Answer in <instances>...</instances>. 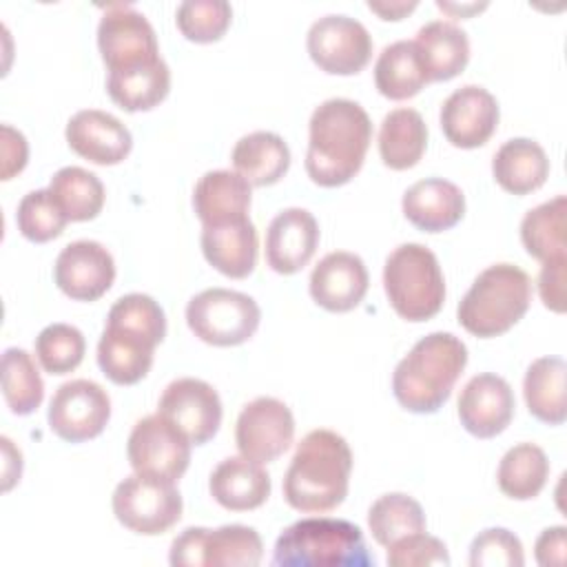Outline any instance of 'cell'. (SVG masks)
Wrapping results in <instances>:
<instances>
[{
  "label": "cell",
  "instance_id": "obj_1",
  "mask_svg": "<svg viewBox=\"0 0 567 567\" xmlns=\"http://www.w3.org/2000/svg\"><path fill=\"white\" fill-rule=\"evenodd\" d=\"M306 173L319 186H341L363 166L372 122L365 109L348 97L321 102L308 122Z\"/></svg>",
  "mask_w": 567,
  "mask_h": 567
},
{
  "label": "cell",
  "instance_id": "obj_2",
  "mask_svg": "<svg viewBox=\"0 0 567 567\" xmlns=\"http://www.w3.org/2000/svg\"><path fill=\"white\" fill-rule=\"evenodd\" d=\"M166 334L162 306L142 292L120 297L106 317L97 343V363L117 385H133L153 365L155 346Z\"/></svg>",
  "mask_w": 567,
  "mask_h": 567
},
{
  "label": "cell",
  "instance_id": "obj_3",
  "mask_svg": "<svg viewBox=\"0 0 567 567\" xmlns=\"http://www.w3.org/2000/svg\"><path fill=\"white\" fill-rule=\"evenodd\" d=\"M352 472V452L332 430L308 432L286 470L284 498L306 514H323L343 503Z\"/></svg>",
  "mask_w": 567,
  "mask_h": 567
},
{
  "label": "cell",
  "instance_id": "obj_4",
  "mask_svg": "<svg viewBox=\"0 0 567 567\" xmlns=\"http://www.w3.org/2000/svg\"><path fill=\"white\" fill-rule=\"evenodd\" d=\"M465 363L467 348L458 337L452 332H430L396 363L392 392L405 410L432 414L450 399Z\"/></svg>",
  "mask_w": 567,
  "mask_h": 567
},
{
  "label": "cell",
  "instance_id": "obj_5",
  "mask_svg": "<svg viewBox=\"0 0 567 567\" xmlns=\"http://www.w3.org/2000/svg\"><path fill=\"white\" fill-rule=\"evenodd\" d=\"M279 567H370L374 556L365 547L363 532L341 518H301L286 527L272 554Z\"/></svg>",
  "mask_w": 567,
  "mask_h": 567
},
{
  "label": "cell",
  "instance_id": "obj_6",
  "mask_svg": "<svg viewBox=\"0 0 567 567\" xmlns=\"http://www.w3.org/2000/svg\"><path fill=\"white\" fill-rule=\"evenodd\" d=\"M532 301V279L514 264L485 268L463 295L456 317L476 337H498L523 319Z\"/></svg>",
  "mask_w": 567,
  "mask_h": 567
},
{
  "label": "cell",
  "instance_id": "obj_7",
  "mask_svg": "<svg viewBox=\"0 0 567 567\" xmlns=\"http://www.w3.org/2000/svg\"><path fill=\"white\" fill-rule=\"evenodd\" d=\"M383 288L394 312L408 321L432 319L445 301L439 259L423 244H401L388 255Z\"/></svg>",
  "mask_w": 567,
  "mask_h": 567
},
{
  "label": "cell",
  "instance_id": "obj_8",
  "mask_svg": "<svg viewBox=\"0 0 567 567\" xmlns=\"http://www.w3.org/2000/svg\"><path fill=\"white\" fill-rule=\"evenodd\" d=\"M261 319V310L246 292L208 288L186 303V323L204 343L239 346L248 341Z\"/></svg>",
  "mask_w": 567,
  "mask_h": 567
},
{
  "label": "cell",
  "instance_id": "obj_9",
  "mask_svg": "<svg viewBox=\"0 0 567 567\" xmlns=\"http://www.w3.org/2000/svg\"><path fill=\"white\" fill-rule=\"evenodd\" d=\"M261 554V538L248 525L188 527L173 540L168 560L175 567H255Z\"/></svg>",
  "mask_w": 567,
  "mask_h": 567
},
{
  "label": "cell",
  "instance_id": "obj_10",
  "mask_svg": "<svg viewBox=\"0 0 567 567\" xmlns=\"http://www.w3.org/2000/svg\"><path fill=\"white\" fill-rule=\"evenodd\" d=\"M97 47L109 75L133 73L162 60L155 31L131 4H109L97 24Z\"/></svg>",
  "mask_w": 567,
  "mask_h": 567
},
{
  "label": "cell",
  "instance_id": "obj_11",
  "mask_svg": "<svg viewBox=\"0 0 567 567\" xmlns=\"http://www.w3.org/2000/svg\"><path fill=\"white\" fill-rule=\"evenodd\" d=\"M113 514L126 529L157 536L182 518V494L171 481L135 472L117 483Z\"/></svg>",
  "mask_w": 567,
  "mask_h": 567
},
{
  "label": "cell",
  "instance_id": "obj_12",
  "mask_svg": "<svg viewBox=\"0 0 567 567\" xmlns=\"http://www.w3.org/2000/svg\"><path fill=\"white\" fill-rule=\"evenodd\" d=\"M126 454L137 474L175 483L190 463V441L162 414H148L133 425Z\"/></svg>",
  "mask_w": 567,
  "mask_h": 567
},
{
  "label": "cell",
  "instance_id": "obj_13",
  "mask_svg": "<svg viewBox=\"0 0 567 567\" xmlns=\"http://www.w3.org/2000/svg\"><path fill=\"white\" fill-rule=\"evenodd\" d=\"M306 47L312 62L332 75H354L372 55L368 29L343 13H328L315 20L308 29Z\"/></svg>",
  "mask_w": 567,
  "mask_h": 567
},
{
  "label": "cell",
  "instance_id": "obj_14",
  "mask_svg": "<svg viewBox=\"0 0 567 567\" xmlns=\"http://www.w3.org/2000/svg\"><path fill=\"white\" fill-rule=\"evenodd\" d=\"M109 416L111 399L106 390L91 379L62 383L49 403V425L69 443L95 439L106 427Z\"/></svg>",
  "mask_w": 567,
  "mask_h": 567
},
{
  "label": "cell",
  "instance_id": "obj_15",
  "mask_svg": "<svg viewBox=\"0 0 567 567\" xmlns=\"http://www.w3.org/2000/svg\"><path fill=\"white\" fill-rule=\"evenodd\" d=\"M295 419L290 408L275 396H257L246 403L237 416L235 441L241 456L270 463L292 443Z\"/></svg>",
  "mask_w": 567,
  "mask_h": 567
},
{
  "label": "cell",
  "instance_id": "obj_16",
  "mask_svg": "<svg viewBox=\"0 0 567 567\" xmlns=\"http://www.w3.org/2000/svg\"><path fill=\"white\" fill-rule=\"evenodd\" d=\"M157 414L168 419L195 445L210 441L221 423V401L217 390L193 377L171 381L157 403Z\"/></svg>",
  "mask_w": 567,
  "mask_h": 567
},
{
  "label": "cell",
  "instance_id": "obj_17",
  "mask_svg": "<svg viewBox=\"0 0 567 567\" xmlns=\"http://www.w3.org/2000/svg\"><path fill=\"white\" fill-rule=\"evenodd\" d=\"M58 288L75 301L100 299L115 279L113 255L93 239L66 244L53 266Z\"/></svg>",
  "mask_w": 567,
  "mask_h": 567
},
{
  "label": "cell",
  "instance_id": "obj_18",
  "mask_svg": "<svg viewBox=\"0 0 567 567\" xmlns=\"http://www.w3.org/2000/svg\"><path fill=\"white\" fill-rule=\"evenodd\" d=\"M439 117L450 144L476 148L483 146L498 126V102L487 89L465 84L445 97Z\"/></svg>",
  "mask_w": 567,
  "mask_h": 567
},
{
  "label": "cell",
  "instance_id": "obj_19",
  "mask_svg": "<svg viewBox=\"0 0 567 567\" xmlns=\"http://www.w3.org/2000/svg\"><path fill=\"white\" fill-rule=\"evenodd\" d=\"M514 416V392L509 383L492 372L472 377L458 396V419L463 427L478 436L501 434Z\"/></svg>",
  "mask_w": 567,
  "mask_h": 567
},
{
  "label": "cell",
  "instance_id": "obj_20",
  "mask_svg": "<svg viewBox=\"0 0 567 567\" xmlns=\"http://www.w3.org/2000/svg\"><path fill=\"white\" fill-rule=\"evenodd\" d=\"M368 284L370 277L363 259L348 250H334L312 268L310 295L330 312H348L361 303Z\"/></svg>",
  "mask_w": 567,
  "mask_h": 567
},
{
  "label": "cell",
  "instance_id": "obj_21",
  "mask_svg": "<svg viewBox=\"0 0 567 567\" xmlns=\"http://www.w3.org/2000/svg\"><path fill=\"white\" fill-rule=\"evenodd\" d=\"M319 224L306 208H286L272 217L266 230V261L279 275L299 272L315 255Z\"/></svg>",
  "mask_w": 567,
  "mask_h": 567
},
{
  "label": "cell",
  "instance_id": "obj_22",
  "mask_svg": "<svg viewBox=\"0 0 567 567\" xmlns=\"http://www.w3.org/2000/svg\"><path fill=\"white\" fill-rule=\"evenodd\" d=\"M64 135L80 157L100 166L120 164L133 146L131 131L115 115L97 109L78 111L66 122Z\"/></svg>",
  "mask_w": 567,
  "mask_h": 567
},
{
  "label": "cell",
  "instance_id": "obj_23",
  "mask_svg": "<svg viewBox=\"0 0 567 567\" xmlns=\"http://www.w3.org/2000/svg\"><path fill=\"white\" fill-rule=\"evenodd\" d=\"M403 215L425 233H441L456 226L465 213L463 190L443 177L414 182L403 193Z\"/></svg>",
  "mask_w": 567,
  "mask_h": 567
},
{
  "label": "cell",
  "instance_id": "obj_24",
  "mask_svg": "<svg viewBox=\"0 0 567 567\" xmlns=\"http://www.w3.org/2000/svg\"><path fill=\"white\" fill-rule=\"evenodd\" d=\"M257 230L248 217L202 228V252L226 277H248L257 264Z\"/></svg>",
  "mask_w": 567,
  "mask_h": 567
},
{
  "label": "cell",
  "instance_id": "obj_25",
  "mask_svg": "<svg viewBox=\"0 0 567 567\" xmlns=\"http://www.w3.org/2000/svg\"><path fill=\"white\" fill-rule=\"evenodd\" d=\"M208 489L221 507L248 512L264 505L270 496V476L257 461L228 456L210 472Z\"/></svg>",
  "mask_w": 567,
  "mask_h": 567
},
{
  "label": "cell",
  "instance_id": "obj_26",
  "mask_svg": "<svg viewBox=\"0 0 567 567\" xmlns=\"http://www.w3.org/2000/svg\"><path fill=\"white\" fill-rule=\"evenodd\" d=\"M250 195V184L239 173L217 168L195 184L193 208L204 226L228 224L248 217Z\"/></svg>",
  "mask_w": 567,
  "mask_h": 567
},
{
  "label": "cell",
  "instance_id": "obj_27",
  "mask_svg": "<svg viewBox=\"0 0 567 567\" xmlns=\"http://www.w3.org/2000/svg\"><path fill=\"white\" fill-rule=\"evenodd\" d=\"M412 42L430 82L452 80L470 60L467 33L447 20H432L423 24Z\"/></svg>",
  "mask_w": 567,
  "mask_h": 567
},
{
  "label": "cell",
  "instance_id": "obj_28",
  "mask_svg": "<svg viewBox=\"0 0 567 567\" xmlns=\"http://www.w3.org/2000/svg\"><path fill=\"white\" fill-rule=\"evenodd\" d=\"M492 173L503 190L527 195L545 184L549 159L538 142L529 137H512L494 153Z\"/></svg>",
  "mask_w": 567,
  "mask_h": 567
},
{
  "label": "cell",
  "instance_id": "obj_29",
  "mask_svg": "<svg viewBox=\"0 0 567 567\" xmlns=\"http://www.w3.org/2000/svg\"><path fill=\"white\" fill-rule=\"evenodd\" d=\"M233 166L250 186L277 184L290 166V148L281 135L272 131H255L237 140L233 148Z\"/></svg>",
  "mask_w": 567,
  "mask_h": 567
},
{
  "label": "cell",
  "instance_id": "obj_30",
  "mask_svg": "<svg viewBox=\"0 0 567 567\" xmlns=\"http://www.w3.org/2000/svg\"><path fill=\"white\" fill-rule=\"evenodd\" d=\"M427 144V126L419 111H390L379 131V155L392 171H405L419 164Z\"/></svg>",
  "mask_w": 567,
  "mask_h": 567
},
{
  "label": "cell",
  "instance_id": "obj_31",
  "mask_svg": "<svg viewBox=\"0 0 567 567\" xmlns=\"http://www.w3.org/2000/svg\"><path fill=\"white\" fill-rule=\"evenodd\" d=\"M565 374L567 365L560 357H540L527 368L523 394L529 414H534L538 421L549 425L565 421Z\"/></svg>",
  "mask_w": 567,
  "mask_h": 567
},
{
  "label": "cell",
  "instance_id": "obj_32",
  "mask_svg": "<svg viewBox=\"0 0 567 567\" xmlns=\"http://www.w3.org/2000/svg\"><path fill=\"white\" fill-rule=\"evenodd\" d=\"M427 82L412 40H396L383 47L374 62V84L379 93L390 100H408Z\"/></svg>",
  "mask_w": 567,
  "mask_h": 567
},
{
  "label": "cell",
  "instance_id": "obj_33",
  "mask_svg": "<svg viewBox=\"0 0 567 567\" xmlns=\"http://www.w3.org/2000/svg\"><path fill=\"white\" fill-rule=\"evenodd\" d=\"M565 215H567L565 195H556L554 199L525 213L520 221V239L525 250L534 259L538 261L567 259Z\"/></svg>",
  "mask_w": 567,
  "mask_h": 567
},
{
  "label": "cell",
  "instance_id": "obj_34",
  "mask_svg": "<svg viewBox=\"0 0 567 567\" xmlns=\"http://www.w3.org/2000/svg\"><path fill=\"white\" fill-rule=\"evenodd\" d=\"M549 476V461L543 447L534 443H518L509 447L496 472L498 487L505 496L516 501H529L540 494Z\"/></svg>",
  "mask_w": 567,
  "mask_h": 567
},
{
  "label": "cell",
  "instance_id": "obj_35",
  "mask_svg": "<svg viewBox=\"0 0 567 567\" xmlns=\"http://www.w3.org/2000/svg\"><path fill=\"white\" fill-rule=\"evenodd\" d=\"M49 190L66 213L69 221L93 219L104 206V184L95 173L80 166L60 168L51 177Z\"/></svg>",
  "mask_w": 567,
  "mask_h": 567
},
{
  "label": "cell",
  "instance_id": "obj_36",
  "mask_svg": "<svg viewBox=\"0 0 567 567\" xmlns=\"http://www.w3.org/2000/svg\"><path fill=\"white\" fill-rule=\"evenodd\" d=\"M168 89L171 71L164 60L133 73L109 75L106 80V91L111 100L128 113L148 111L157 106L168 95Z\"/></svg>",
  "mask_w": 567,
  "mask_h": 567
},
{
  "label": "cell",
  "instance_id": "obj_37",
  "mask_svg": "<svg viewBox=\"0 0 567 567\" xmlns=\"http://www.w3.org/2000/svg\"><path fill=\"white\" fill-rule=\"evenodd\" d=\"M368 527L372 532V538L379 545L388 547L408 534L425 532V514L419 501L408 494L392 492L379 496L372 503L368 512Z\"/></svg>",
  "mask_w": 567,
  "mask_h": 567
},
{
  "label": "cell",
  "instance_id": "obj_38",
  "mask_svg": "<svg viewBox=\"0 0 567 567\" xmlns=\"http://www.w3.org/2000/svg\"><path fill=\"white\" fill-rule=\"evenodd\" d=\"M2 394L13 414H31L44 396V383L33 357L22 348L2 354Z\"/></svg>",
  "mask_w": 567,
  "mask_h": 567
},
{
  "label": "cell",
  "instance_id": "obj_39",
  "mask_svg": "<svg viewBox=\"0 0 567 567\" xmlns=\"http://www.w3.org/2000/svg\"><path fill=\"white\" fill-rule=\"evenodd\" d=\"M16 221L27 239L44 244L64 230L69 217L49 188H38L20 199Z\"/></svg>",
  "mask_w": 567,
  "mask_h": 567
},
{
  "label": "cell",
  "instance_id": "obj_40",
  "mask_svg": "<svg viewBox=\"0 0 567 567\" xmlns=\"http://www.w3.org/2000/svg\"><path fill=\"white\" fill-rule=\"evenodd\" d=\"M84 334L69 323H51L35 337V357L49 374H66L84 359Z\"/></svg>",
  "mask_w": 567,
  "mask_h": 567
},
{
  "label": "cell",
  "instance_id": "obj_41",
  "mask_svg": "<svg viewBox=\"0 0 567 567\" xmlns=\"http://www.w3.org/2000/svg\"><path fill=\"white\" fill-rule=\"evenodd\" d=\"M233 18V9L226 0H186L175 11L177 29L193 42L219 40Z\"/></svg>",
  "mask_w": 567,
  "mask_h": 567
},
{
  "label": "cell",
  "instance_id": "obj_42",
  "mask_svg": "<svg viewBox=\"0 0 567 567\" xmlns=\"http://www.w3.org/2000/svg\"><path fill=\"white\" fill-rule=\"evenodd\" d=\"M523 563V545L505 527L483 529L470 545L472 567H520Z\"/></svg>",
  "mask_w": 567,
  "mask_h": 567
},
{
  "label": "cell",
  "instance_id": "obj_43",
  "mask_svg": "<svg viewBox=\"0 0 567 567\" xmlns=\"http://www.w3.org/2000/svg\"><path fill=\"white\" fill-rule=\"evenodd\" d=\"M388 565L392 567L450 565V554L443 540L425 532H416L388 545Z\"/></svg>",
  "mask_w": 567,
  "mask_h": 567
},
{
  "label": "cell",
  "instance_id": "obj_44",
  "mask_svg": "<svg viewBox=\"0 0 567 567\" xmlns=\"http://www.w3.org/2000/svg\"><path fill=\"white\" fill-rule=\"evenodd\" d=\"M565 268L567 259H549L538 275L540 299L554 312H565Z\"/></svg>",
  "mask_w": 567,
  "mask_h": 567
},
{
  "label": "cell",
  "instance_id": "obj_45",
  "mask_svg": "<svg viewBox=\"0 0 567 567\" xmlns=\"http://www.w3.org/2000/svg\"><path fill=\"white\" fill-rule=\"evenodd\" d=\"M29 146L20 131L9 124L2 126V179H11L13 173H20L27 164Z\"/></svg>",
  "mask_w": 567,
  "mask_h": 567
},
{
  "label": "cell",
  "instance_id": "obj_46",
  "mask_svg": "<svg viewBox=\"0 0 567 567\" xmlns=\"http://www.w3.org/2000/svg\"><path fill=\"white\" fill-rule=\"evenodd\" d=\"M565 527H547L543 534L536 538V560L543 567L549 565H563L565 563Z\"/></svg>",
  "mask_w": 567,
  "mask_h": 567
},
{
  "label": "cell",
  "instance_id": "obj_47",
  "mask_svg": "<svg viewBox=\"0 0 567 567\" xmlns=\"http://www.w3.org/2000/svg\"><path fill=\"white\" fill-rule=\"evenodd\" d=\"M368 7L374 11V13H379L383 20H401L405 13H410L414 7H416V2L412 0V2H368Z\"/></svg>",
  "mask_w": 567,
  "mask_h": 567
}]
</instances>
